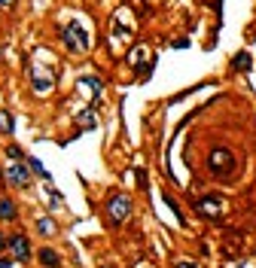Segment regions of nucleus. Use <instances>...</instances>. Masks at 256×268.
<instances>
[{"mask_svg": "<svg viewBox=\"0 0 256 268\" xmlns=\"http://www.w3.org/2000/svg\"><path fill=\"white\" fill-rule=\"evenodd\" d=\"M208 171H211V177H216V180H229V177L235 174V153L226 150V147L211 150V155H208Z\"/></svg>", "mask_w": 256, "mask_h": 268, "instance_id": "obj_1", "label": "nucleus"}, {"mask_svg": "<svg viewBox=\"0 0 256 268\" xmlns=\"http://www.w3.org/2000/svg\"><path fill=\"white\" fill-rule=\"evenodd\" d=\"M131 204L134 201H131V195H128V192H113L107 198V220L113 223V226H119L128 213H131Z\"/></svg>", "mask_w": 256, "mask_h": 268, "instance_id": "obj_2", "label": "nucleus"}, {"mask_svg": "<svg viewBox=\"0 0 256 268\" xmlns=\"http://www.w3.org/2000/svg\"><path fill=\"white\" fill-rule=\"evenodd\" d=\"M6 247L12 250L15 262H28V259L34 256V250H31V241H28V235H25V231H12V235L6 238Z\"/></svg>", "mask_w": 256, "mask_h": 268, "instance_id": "obj_3", "label": "nucleus"}, {"mask_svg": "<svg viewBox=\"0 0 256 268\" xmlns=\"http://www.w3.org/2000/svg\"><path fill=\"white\" fill-rule=\"evenodd\" d=\"M195 207H198L201 217L219 220V217H223V210H226V198H219V195H205V198H198V201H195Z\"/></svg>", "mask_w": 256, "mask_h": 268, "instance_id": "obj_4", "label": "nucleus"}, {"mask_svg": "<svg viewBox=\"0 0 256 268\" xmlns=\"http://www.w3.org/2000/svg\"><path fill=\"white\" fill-rule=\"evenodd\" d=\"M3 180H9V186L25 189V186H31V174L22 162H9V168L3 171Z\"/></svg>", "mask_w": 256, "mask_h": 268, "instance_id": "obj_5", "label": "nucleus"}, {"mask_svg": "<svg viewBox=\"0 0 256 268\" xmlns=\"http://www.w3.org/2000/svg\"><path fill=\"white\" fill-rule=\"evenodd\" d=\"M37 259H40L46 268H61V253H58V250H52V247L37 250Z\"/></svg>", "mask_w": 256, "mask_h": 268, "instance_id": "obj_6", "label": "nucleus"}, {"mask_svg": "<svg viewBox=\"0 0 256 268\" xmlns=\"http://www.w3.org/2000/svg\"><path fill=\"white\" fill-rule=\"evenodd\" d=\"M15 217H18V204H15L12 198H0V220L9 223V220H15Z\"/></svg>", "mask_w": 256, "mask_h": 268, "instance_id": "obj_7", "label": "nucleus"}, {"mask_svg": "<svg viewBox=\"0 0 256 268\" xmlns=\"http://www.w3.org/2000/svg\"><path fill=\"white\" fill-rule=\"evenodd\" d=\"M37 235H43V238L58 235V226H55V220H49V217H40V220H37Z\"/></svg>", "mask_w": 256, "mask_h": 268, "instance_id": "obj_8", "label": "nucleus"}, {"mask_svg": "<svg viewBox=\"0 0 256 268\" xmlns=\"http://www.w3.org/2000/svg\"><path fill=\"white\" fill-rule=\"evenodd\" d=\"M232 70H241V74H247V70H250V52H238V55L232 58Z\"/></svg>", "mask_w": 256, "mask_h": 268, "instance_id": "obj_9", "label": "nucleus"}, {"mask_svg": "<svg viewBox=\"0 0 256 268\" xmlns=\"http://www.w3.org/2000/svg\"><path fill=\"white\" fill-rule=\"evenodd\" d=\"M12 116H9V110H0V131L3 134H12Z\"/></svg>", "mask_w": 256, "mask_h": 268, "instance_id": "obj_10", "label": "nucleus"}, {"mask_svg": "<svg viewBox=\"0 0 256 268\" xmlns=\"http://www.w3.org/2000/svg\"><path fill=\"white\" fill-rule=\"evenodd\" d=\"M6 155L12 158V162H22V158H28V155L22 153V147H15V144H9V147H6Z\"/></svg>", "mask_w": 256, "mask_h": 268, "instance_id": "obj_11", "label": "nucleus"}, {"mask_svg": "<svg viewBox=\"0 0 256 268\" xmlns=\"http://www.w3.org/2000/svg\"><path fill=\"white\" fill-rule=\"evenodd\" d=\"M28 168H31L34 174H40V177H43V180H49V174L43 171V165H40V162H37V158H28Z\"/></svg>", "mask_w": 256, "mask_h": 268, "instance_id": "obj_12", "label": "nucleus"}, {"mask_svg": "<svg viewBox=\"0 0 256 268\" xmlns=\"http://www.w3.org/2000/svg\"><path fill=\"white\" fill-rule=\"evenodd\" d=\"M3 247H6V235L0 231V253H3Z\"/></svg>", "mask_w": 256, "mask_h": 268, "instance_id": "obj_13", "label": "nucleus"}, {"mask_svg": "<svg viewBox=\"0 0 256 268\" xmlns=\"http://www.w3.org/2000/svg\"><path fill=\"white\" fill-rule=\"evenodd\" d=\"M0 268H12V259H0Z\"/></svg>", "mask_w": 256, "mask_h": 268, "instance_id": "obj_14", "label": "nucleus"}, {"mask_svg": "<svg viewBox=\"0 0 256 268\" xmlns=\"http://www.w3.org/2000/svg\"><path fill=\"white\" fill-rule=\"evenodd\" d=\"M177 268H195L192 262H177Z\"/></svg>", "mask_w": 256, "mask_h": 268, "instance_id": "obj_15", "label": "nucleus"}, {"mask_svg": "<svg viewBox=\"0 0 256 268\" xmlns=\"http://www.w3.org/2000/svg\"><path fill=\"white\" fill-rule=\"evenodd\" d=\"M0 183H3V171H0Z\"/></svg>", "mask_w": 256, "mask_h": 268, "instance_id": "obj_16", "label": "nucleus"}]
</instances>
